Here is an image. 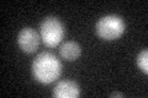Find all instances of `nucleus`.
Returning <instances> with one entry per match:
<instances>
[{
    "label": "nucleus",
    "instance_id": "nucleus-2",
    "mask_svg": "<svg viewBox=\"0 0 148 98\" xmlns=\"http://www.w3.org/2000/svg\"><path fill=\"white\" fill-rule=\"evenodd\" d=\"M66 34V27L58 17L48 16L40 25V36L43 44L48 48H54L62 42Z\"/></svg>",
    "mask_w": 148,
    "mask_h": 98
},
{
    "label": "nucleus",
    "instance_id": "nucleus-1",
    "mask_svg": "<svg viewBox=\"0 0 148 98\" xmlns=\"http://www.w3.org/2000/svg\"><path fill=\"white\" fill-rule=\"evenodd\" d=\"M62 74V63L54 54L43 52L40 53L32 63V75L35 80L48 85L59 78Z\"/></svg>",
    "mask_w": 148,
    "mask_h": 98
},
{
    "label": "nucleus",
    "instance_id": "nucleus-4",
    "mask_svg": "<svg viewBox=\"0 0 148 98\" xmlns=\"http://www.w3.org/2000/svg\"><path fill=\"white\" fill-rule=\"evenodd\" d=\"M40 42H41V36L34 28L25 27V28H22L18 32L17 43H18L20 49L24 53H27V54L35 53L38 49Z\"/></svg>",
    "mask_w": 148,
    "mask_h": 98
},
{
    "label": "nucleus",
    "instance_id": "nucleus-7",
    "mask_svg": "<svg viewBox=\"0 0 148 98\" xmlns=\"http://www.w3.org/2000/svg\"><path fill=\"white\" fill-rule=\"evenodd\" d=\"M137 66L145 74L148 72V50L143 49L137 57Z\"/></svg>",
    "mask_w": 148,
    "mask_h": 98
},
{
    "label": "nucleus",
    "instance_id": "nucleus-6",
    "mask_svg": "<svg viewBox=\"0 0 148 98\" xmlns=\"http://www.w3.org/2000/svg\"><path fill=\"white\" fill-rule=\"evenodd\" d=\"M80 45L74 41H67L59 47V55L66 62H74L80 57Z\"/></svg>",
    "mask_w": 148,
    "mask_h": 98
},
{
    "label": "nucleus",
    "instance_id": "nucleus-5",
    "mask_svg": "<svg viewBox=\"0 0 148 98\" xmlns=\"http://www.w3.org/2000/svg\"><path fill=\"white\" fill-rule=\"evenodd\" d=\"M56 98H78L80 95V88L77 82L71 80L59 81L52 92Z\"/></svg>",
    "mask_w": 148,
    "mask_h": 98
},
{
    "label": "nucleus",
    "instance_id": "nucleus-8",
    "mask_svg": "<svg viewBox=\"0 0 148 98\" xmlns=\"http://www.w3.org/2000/svg\"><path fill=\"white\" fill-rule=\"evenodd\" d=\"M110 96L111 97H125V95H123V93H121V92H112Z\"/></svg>",
    "mask_w": 148,
    "mask_h": 98
},
{
    "label": "nucleus",
    "instance_id": "nucleus-3",
    "mask_svg": "<svg viewBox=\"0 0 148 98\" xmlns=\"http://www.w3.org/2000/svg\"><path fill=\"white\" fill-rule=\"evenodd\" d=\"M125 28L126 26L123 18L116 15H108L101 17L96 22L95 32L100 38L105 41H115L123 34Z\"/></svg>",
    "mask_w": 148,
    "mask_h": 98
}]
</instances>
